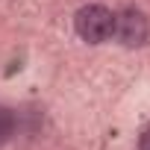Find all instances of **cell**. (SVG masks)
<instances>
[{"label":"cell","instance_id":"6da1fadb","mask_svg":"<svg viewBox=\"0 0 150 150\" xmlns=\"http://www.w3.org/2000/svg\"><path fill=\"white\" fill-rule=\"evenodd\" d=\"M74 30L86 44H103L115 33V12L106 9L103 3H88L77 9L74 15Z\"/></svg>","mask_w":150,"mask_h":150},{"label":"cell","instance_id":"7a4b0ae2","mask_svg":"<svg viewBox=\"0 0 150 150\" xmlns=\"http://www.w3.org/2000/svg\"><path fill=\"white\" fill-rule=\"evenodd\" d=\"M118 44L135 50V47H144L150 44V18L147 12H141L138 6H124L115 12V33Z\"/></svg>","mask_w":150,"mask_h":150},{"label":"cell","instance_id":"3957f363","mask_svg":"<svg viewBox=\"0 0 150 150\" xmlns=\"http://www.w3.org/2000/svg\"><path fill=\"white\" fill-rule=\"evenodd\" d=\"M15 129H18V118H15V112H12L9 106L0 103V144H6V141L15 135Z\"/></svg>","mask_w":150,"mask_h":150},{"label":"cell","instance_id":"277c9868","mask_svg":"<svg viewBox=\"0 0 150 150\" xmlns=\"http://www.w3.org/2000/svg\"><path fill=\"white\" fill-rule=\"evenodd\" d=\"M138 150H150V124L141 129V135H138Z\"/></svg>","mask_w":150,"mask_h":150}]
</instances>
